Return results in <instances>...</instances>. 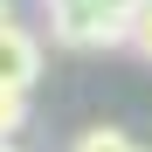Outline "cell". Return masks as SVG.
Returning a JSON list of instances; mask_svg holds the SVG:
<instances>
[{"instance_id": "6da1fadb", "label": "cell", "mask_w": 152, "mask_h": 152, "mask_svg": "<svg viewBox=\"0 0 152 152\" xmlns=\"http://www.w3.org/2000/svg\"><path fill=\"white\" fill-rule=\"evenodd\" d=\"M48 14V42L56 48H124V35H132V14L111 7V0H42Z\"/></svg>"}, {"instance_id": "7a4b0ae2", "label": "cell", "mask_w": 152, "mask_h": 152, "mask_svg": "<svg viewBox=\"0 0 152 152\" xmlns=\"http://www.w3.org/2000/svg\"><path fill=\"white\" fill-rule=\"evenodd\" d=\"M0 83H14V90H35L42 83V35L21 14L0 21Z\"/></svg>"}, {"instance_id": "5b68a950", "label": "cell", "mask_w": 152, "mask_h": 152, "mask_svg": "<svg viewBox=\"0 0 152 152\" xmlns=\"http://www.w3.org/2000/svg\"><path fill=\"white\" fill-rule=\"evenodd\" d=\"M124 48H132L138 62H152V0L132 7V35H124Z\"/></svg>"}, {"instance_id": "3957f363", "label": "cell", "mask_w": 152, "mask_h": 152, "mask_svg": "<svg viewBox=\"0 0 152 152\" xmlns=\"http://www.w3.org/2000/svg\"><path fill=\"white\" fill-rule=\"evenodd\" d=\"M69 152H145V145H132L118 124H90V132H76V138H69Z\"/></svg>"}, {"instance_id": "277c9868", "label": "cell", "mask_w": 152, "mask_h": 152, "mask_svg": "<svg viewBox=\"0 0 152 152\" xmlns=\"http://www.w3.org/2000/svg\"><path fill=\"white\" fill-rule=\"evenodd\" d=\"M28 124V90H14V83H0V145H14V132Z\"/></svg>"}]
</instances>
